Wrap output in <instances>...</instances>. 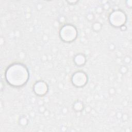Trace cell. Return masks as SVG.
<instances>
[{
  "mask_svg": "<svg viewBox=\"0 0 132 132\" xmlns=\"http://www.w3.org/2000/svg\"><path fill=\"white\" fill-rule=\"evenodd\" d=\"M6 80L12 86H22L27 80L28 71L24 65L15 64L10 65L7 70Z\"/></svg>",
  "mask_w": 132,
  "mask_h": 132,
  "instance_id": "1",
  "label": "cell"
},
{
  "mask_svg": "<svg viewBox=\"0 0 132 132\" xmlns=\"http://www.w3.org/2000/svg\"><path fill=\"white\" fill-rule=\"evenodd\" d=\"M93 29L95 31H100L101 28H102V25L100 23L98 22H95L94 23H93Z\"/></svg>",
  "mask_w": 132,
  "mask_h": 132,
  "instance_id": "2",
  "label": "cell"
}]
</instances>
